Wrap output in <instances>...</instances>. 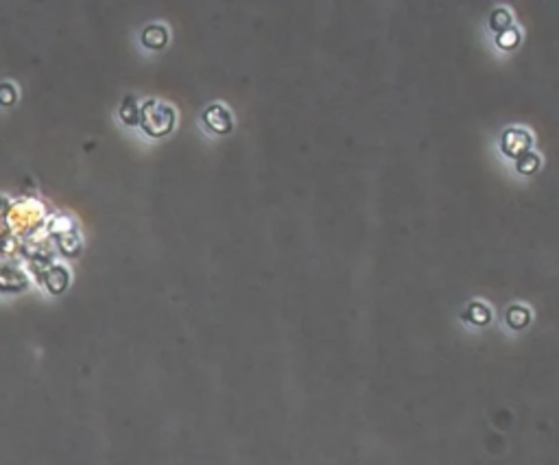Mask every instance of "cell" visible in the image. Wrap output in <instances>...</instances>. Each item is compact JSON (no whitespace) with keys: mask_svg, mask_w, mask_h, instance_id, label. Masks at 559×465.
<instances>
[{"mask_svg":"<svg viewBox=\"0 0 559 465\" xmlns=\"http://www.w3.org/2000/svg\"><path fill=\"white\" fill-rule=\"evenodd\" d=\"M140 125L149 135H156V138L169 133L175 125L173 107L156 99L145 101V105H140Z\"/></svg>","mask_w":559,"mask_h":465,"instance_id":"1","label":"cell"},{"mask_svg":"<svg viewBox=\"0 0 559 465\" xmlns=\"http://www.w3.org/2000/svg\"><path fill=\"white\" fill-rule=\"evenodd\" d=\"M531 146V133L520 127H511L502 133V151L511 158H520L529 151Z\"/></svg>","mask_w":559,"mask_h":465,"instance_id":"2","label":"cell"},{"mask_svg":"<svg viewBox=\"0 0 559 465\" xmlns=\"http://www.w3.org/2000/svg\"><path fill=\"white\" fill-rule=\"evenodd\" d=\"M203 122L217 133H228L232 129V114L223 105H210L203 112Z\"/></svg>","mask_w":559,"mask_h":465,"instance_id":"3","label":"cell"},{"mask_svg":"<svg viewBox=\"0 0 559 465\" xmlns=\"http://www.w3.org/2000/svg\"><path fill=\"white\" fill-rule=\"evenodd\" d=\"M26 286V276L16 267L0 263V291L3 293H16Z\"/></svg>","mask_w":559,"mask_h":465,"instance_id":"4","label":"cell"},{"mask_svg":"<svg viewBox=\"0 0 559 465\" xmlns=\"http://www.w3.org/2000/svg\"><path fill=\"white\" fill-rule=\"evenodd\" d=\"M140 39H143V44L147 48H162L166 42H169V31H166L164 24L151 22V24L145 26V31H143V35H140Z\"/></svg>","mask_w":559,"mask_h":465,"instance_id":"5","label":"cell"},{"mask_svg":"<svg viewBox=\"0 0 559 465\" xmlns=\"http://www.w3.org/2000/svg\"><path fill=\"white\" fill-rule=\"evenodd\" d=\"M68 280H70L68 271L64 267H53V269H48V273L44 276V282H46L51 293H62L68 286Z\"/></svg>","mask_w":559,"mask_h":465,"instance_id":"6","label":"cell"},{"mask_svg":"<svg viewBox=\"0 0 559 465\" xmlns=\"http://www.w3.org/2000/svg\"><path fill=\"white\" fill-rule=\"evenodd\" d=\"M120 118H122V122H127V125H138V122H140V105L136 103L134 97H127L122 101Z\"/></svg>","mask_w":559,"mask_h":465,"instance_id":"7","label":"cell"},{"mask_svg":"<svg viewBox=\"0 0 559 465\" xmlns=\"http://www.w3.org/2000/svg\"><path fill=\"white\" fill-rule=\"evenodd\" d=\"M489 22H492V29H494V31L502 33V31L509 29V26H511V16H509V11H507V9H502V7H500V9H494V11H492V20H489Z\"/></svg>","mask_w":559,"mask_h":465,"instance_id":"8","label":"cell"},{"mask_svg":"<svg viewBox=\"0 0 559 465\" xmlns=\"http://www.w3.org/2000/svg\"><path fill=\"white\" fill-rule=\"evenodd\" d=\"M515 167H518V171H522V173H531V171H535L540 167V158L535 153L526 151L520 158H515Z\"/></svg>","mask_w":559,"mask_h":465,"instance_id":"9","label":"cell"},{"mask_svg":"<svg viewBox=\"0 0 559 465\" xmlns=\"http://www.w3.org/2000/svg\"><path fill=\"white\" fill-rule=\"evenodd\" d=\"M16 97H18V92L11 84H0V105H13Z\"/></svg>","mask_w":559,"mask_h":465,"instance_id":"10","label":"cell"},{"mask_svg":"<svg viewBox=\"0 0 559 465\" xmlns=\"http://www.w3.org/2000/svg\"><path fill=\"white\" fill-rule=\"evenodd\" d=\"M468 310H474L477 314H470V312H466V317L468 319H472V321H487L489 319V310L483 306V304H479V302H474V304H470V308Z\"/></svg>","mask_w":559,"mask_h":465,"instance_id":"11","label":"cell"},{"mask_svg":"<svg viewBox=\"0 0 559 465\" xmlns=\"http://www.w3.org/2000/svg\"><path fill=\"white\" fill-rule=\"evenodd\" d=\"M515 42H518V31L515 29H507V31H502V35H498V44L505 46V48L513 46Z\"/></svg>","mask_w":559,"mask_h":465,"instance_id":"12","label":"cell"},{"mask_svg":"<svg viewBox=\"0 0 559 465\" xmlns=\"http://www.w3.org/2000/svg\"><path fill=\"white\" fill-rule=\"evenodd\" d=\"M59 243H62V249H64L66 254H75V252L79 249V240H77L75 236H73V238H70V236H64Z\"/></svg>","mask_w":559,"mask_h":465,"instance_id":"13","label":"cell"}]
</instances>
